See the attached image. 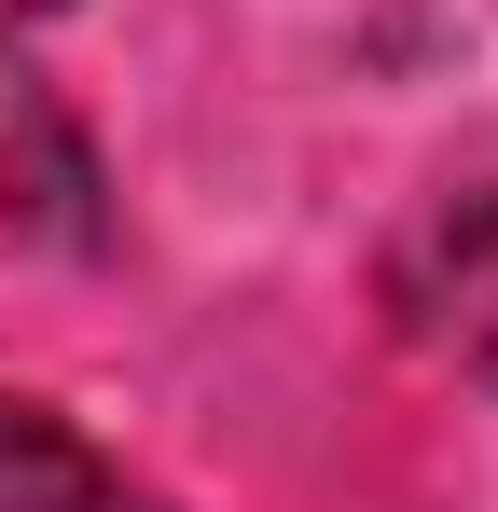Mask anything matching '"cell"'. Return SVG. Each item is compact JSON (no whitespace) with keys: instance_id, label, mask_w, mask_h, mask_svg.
<instances>
[{"instance_id":"1","label":"cell","mask_w":498,"mask_h":512,"mask_svg":"<svg viewBox=\"0 0 498 512\" xmlns=\"http://www.w3.org/2000/svg\"><path fill=\"white\" fill-rule=\"evenodd\" d=\"M402 333L429 360H457L471 388H498V194H443L402 250Z\"/></svg>"},{"instance_id":"2","label":"cell","mask_w":498,"mask_h":512,"mask_svg":"<svg viewBox=\"0 0 498 512\" xmlns=\"http://www.w3.org/2000/svg\"><path fill=\"white\" fill-rule=\"evenodd\" d=\"M0 512H166V499L125 485L56 402H14V388H0Z\"/></svg>"},{"instance_id":"3","label":"cell","mask_w":498,"mask_h":512,"mask_svg":"<svg viewBox=\"0 0 498 512\" xmlns=\"http://www.w3.org/2000/svg\"><path fill=\"white\" fill-rule=\"evenodd\" d=\"M0 14H56V0H0Z\"/></svg>"}]
</instances>
